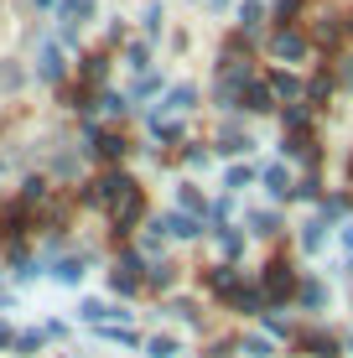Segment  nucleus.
I'll use <instances>...</instances> for the list:
<instances>
[{
	"instance_id": "f257e3e1",
	"label": "nucleus",
	"mask_w": 353,
	"mask_h": 358,
	"mask_svg": "<svg viewBox=\"0 0 353 358\" xmlns=\"http://www.w3.org/2000/svg\"><path fill=\"white\" fill-rule=\"evenodd\" d=\"M136 218H141V192H130V197H120V203H115V224L130 229Z\"/></svg>"
},
{
	"instance_id": "f03ea898",
	"label": "nucleus",
	"mask_w": 353,
	"mask_h": 358,
	"mask_svg": "<svg viewBox=\"0 0 353 358\" xmlns=\"http://www.w3.org/2000/svg\"><path fill=\"white\" fill-rule=\"evenodd\" d=\"M109 286H115V291H136V286H141V275H136V260L115 265V275H109Z\"/></svg>"
},
{
	"instance_id": "7ed1b4c3",
	"label": "nucleus",
	"mask_w": 353,
	"mask_h": 358,
	"mask_svg": "<svg viewBox=\"0 0 353 358\" xmlns=\"http://www.w3.org/2000/svg\"><path fill=\"white\" fill-rule=\"evenodd\" d=\"M301 52H307V42H301L296 31H281V36H275V57H301Z\"/></svg>"
},
{
	"instance_id": "20e7f679",
	"label": "nucleus",
	"mask_w": 353,
	"mask_h": 358,
	"mask_svg": "<svg viewBox=\"0 0 353 358\" xmlns=\"http://www.w3.org/2000/svg\"><path fill=\"white\" fill-rule=\"evenodd\" d=\"M265 182H271V192H275V197H291V177H286V166H271V171H265Z\"/></svg>"
},
{
	"instance_id": "39448f33",
	"label": "nucleus",
	"mask_w": 353,
	"mask_h": 358,
	"mask_svg": "<svg viewBox=\"0 0 353 358\" xmlns=\"http://www.w3.org/2000/svg\"><path fill=\"white\" fill-rule=\"evenodd\" d=\"M218 141H224V151H250V135H239V125H224Z\"/></svg>"
},
{
	"instance_id": "423d86ee",
	"label": "nucleus",
	"mask_w": 353,
	"mask_h": 358,
	"mask_svg": "<svg viewBox=\"0 0 353 358\" xmlns=\"http://www.w3.org/2000/svg\"><path fill=\"white\" fill-rule=\"evenodd\" d=\"M265 286H271V296L291 291V270H286V265H271V280H265Z\"/></svg>"
},
{
	"instance_id": "0eeeda50",
	"label": "nucleus",
	"mask_w": 353,
	"mask_h": 358,
	"mask_svg": "<svg viewBox=\"0 0 353 358\" xmlns=\"http://www.w3.org/2000/svg\"><path fill=\"white\" fill-rule=\"evenodd\" d=\"M42 78H63V57L57 52H42Z\"/></svg>"
},
{
	"instance_id": "6e6552de",
	"label": "nucleus",
	"mask_w": 353,
	"mask_h": 358,
	"mask_svg": "<svg viewBox=\"0 0 353 358\" xmlns=\"http://www.w3.org/2000/svg\"><path fill=\"white\" fill-rule=\"evenodd\" d=\"M161 229L182 234V239H187V234H198V224H192V218H161Z\"/></svg>"
},
{
	"instance_id": "1a4fd4ad",
	"label": "nucleus",
	"mask_w": 353,
	"mask_h": 358,
	"mask_svg": "<svg viewBox=\"0 0 353 358\" xmlns=\"http://www.w3.org/2000/svg\"><path fill=\"white\" fill-rule=\"evenodd\" d=\"M250 109H271V89H265V83H254V89H250Z\"/></svg>"
},
{
	"instance_id": "9d476101",
	"label": "nucleus",
	"mask_w": 353,
	"mask_h": 358,
	"mask_svg": "<svg viewBox=\"0 0 353 358\" xmlns=\"http://www.w3.org/2000/svg\"><path fill=\"white\" fill-rule=\"evenodd\" d=\"M192 99H198V94L182 83V89H172V109H192Z\"/></svg>"
},
{
	"instance_id": "9b49d317",
	"label": "nucleus",
	"mask_w": 353,
	"mask_h": 358,
	"mask_svg": "<svg viewBox=\"0 0 353 358\" xmlns=\"http://www.w3.org/2000/svg\"><path fill=\"white\" fill-rule=\"evenodd\" d=\"M120 151H125V141H120V135H104V141H99V156H120Z\"/></svg>"
},
{
	"instance_id": "f8f14e48",
	"label": "nucleus",
	"mask_w": 353,
	"mask_h": 358,
	"mask_svg": "<svg viewBox=\"0 0 353 358\" xmlns=\"http://www.w3.org/2000/svg\"><path fill=\"white\" fill-rule=\"evenodd\" d=\"M275 94H281V99H296V78H291V73H281V78H275Z\"/></svg>"
},
{
	"instance_id": "ddd939ff",
	"label": "nucleus",
	"mask_w": 353,
	"mask_h": 358,
	"mask_svg": "<svg viewBox=\"0 0 353 358\" xmlns=\"http://www.w3.org/2000/svg\"><path fill=\"white\" fill-rule=\"evenodd\" d=\"M250 177H254L250 166H234V171H229V187H250Z\"/></svg>"
},
{
	"instance_id": "4468645a",
	"label": "nucleus",
	"mask_w": 353,
	"mask_h": 358,
	"mask_svg": "<svg viewBox=\"0 0 353 358\" xmlns=\"http://www.w3.org/2000/svg\"><path fill=\"white\" fill-rule=\"evenodd\" d=\"M78 275H83L78 260H63V265H57V280H78Z\"/></svg>"
},
{
	"instance_id": "2eb2a0df",
	"label": "nucleus",
	"mask_w": 353,
	"mask_h": 358,
	"mask_svg": "<svg viewBox=\"0 0 353 358\" xmlns=\"http://www.w3.org/2000/svg\"><path fill=\"white\" fill-rule=\"evenodd\" d=\"M245 353H254V358H271V343H265V338H250V343H245Z\"/></svg>"
},
{
	"instance_id": "dca6fc26",
	"label": "nucleus",
	"mask_w": 353,
	"mask_h": 358,
	"mask_svg": "<svg viewBox=\"0 0 353 358\" xmlns=\"http://www.w3.org/2000/svg\"><path fill=\"white\" fill-rule=\"evenodd\" d=\"M301 244H307V250H317V244H322V224H312L307 234H301Z\"/></svg>"
},
{
	"instance_id": "f3484780",
	"label": "nucleus",
	"mask_w": 353,
	"mask_h": 358,
	"mask_svg": "<svg viewBox=\"0 0 353 358\" xmlns=\"http://www.w3.org/2000/svg\"><path fill=\"white\" fill-rule=\"evenodd\" d=\"M151 353H156V358H166V353H177V343H172V338H156V343H151Z\"/></svg>"
},
{
	"instance_id": "a211bd4d",
	"label": "nucleus",
	"mask_w": 353,
	"mask_h": 358,
	"mask_svg": "<svg viewBox=\"0 0 353 358\" xmlns=\"http://www.w3.org/2000/svg\"><path fill=\"white\" fill-rule=\"evenodd\" d=\"M6 343H16V338H10V327H0V348H6Z\"/></svg>"
},
{
	"instance_id": "6ab92c4d",
	"label": "nucleus",
	"mask_w": 353,
	"mask_h": 358,
	"mask_svg": "<svg viewBox=\"0 0 353 358\" xmlns=\"http://www.w3.org/2000/svg\"><path fill=\"white\" fill-rule=\"evenodd\" d=\"M208 6H224V0H208Z\"/></svg>"
}]
</instances>
